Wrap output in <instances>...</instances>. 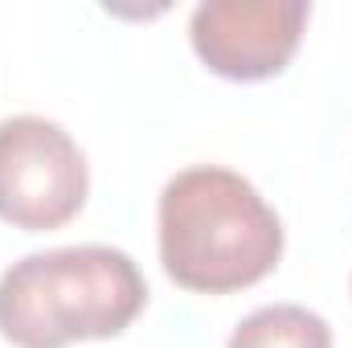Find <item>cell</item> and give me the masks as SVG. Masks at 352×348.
Instances as JSON below:
<instances>
[{
    "label": "cell",
    "mask_w": 352,
    "mask_h": 348,
    "mask_svg": "<svg viewBox=\"0 0 352 348\" xmlns=\"http://www.w3.org/2000/svg\"><path fill=\"white\" fill-rule=\"evenodd\" d=\"M160 262L176 287L230 295L254 287L283 259V221L234 168L192 164L160 188Z\"/></svg>",
    "instance_id": "obj_1"
},
{
    "label": "cell",
    "mask_w": 352,
    "mask_h": 348,
    "mask_svg": "<svg viewBox=\"0 0 352 348\" xmlns=\"http://www.w3.org/2000/svg\"><path fill=\"white\" fill-rule=\"evenodd\" d=\"M148 303V283L119 246H58L0 274V336L16 348L111 340Z\"/></svg>",
    "instance_id": "obj_2"
},
{
    "label": "cell",
    "mask_w": 352,
    "mask_h": 348,
    "mask_svg": "<svg viewBox=\"0 0 352 348\" xmlns=\"http://www.w3.org/2000/svg\"><path fill=\"white\" fill-rule=\"evenodd\" d=\"M90 173L74 135L45 115L0 119V221L41 234L87 205Z\"/></svg>",
    "instance_id": "obj_3"
},
{
    "label": "cell",
    "mask_w": 352,
    "mask_h": 348,
    "mask_svg": "<svg viewBox=\"0 0 352 348\" xmlns=\"http://www.w3.org/2000/svg\"><path fill=\"white\" fill-rule=\"evenodd\" d=\"M307 17V0H201L188 17V41L213 74L263 83L287 70Z\"/></svg>",
    "instance_id": "obj_4"
},
{
    "label": "cell",
    "mask_w": 352,
    "mask_h": 348,
    "mask_svg": "<svg viewBox=\"0 0 352 348\" xmlns=\"http://www.w3.org/2000/svg\"><path fill=\"white\" fill-rule=\"evenodd\" d=\"M226 348H332V328L303 303H266L230 332Z\"/></svg>",
    "instance_id": "obj_5"
}]
</instances>
